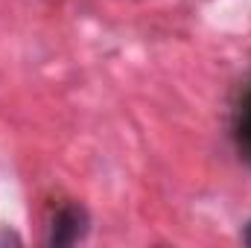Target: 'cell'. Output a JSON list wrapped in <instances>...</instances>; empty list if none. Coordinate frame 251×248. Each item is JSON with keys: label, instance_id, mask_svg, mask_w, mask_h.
<instances>
[{"label": "cell", "instance_id": "obj_1", "mask_svg": "<svg viewBox=\"0 0 251 248\" xmlns=\"http://www.w3.org/2000/svg\"><path fill=\"white\" fill-rule=\"evenodd\" d=\"M85 234H88V213H85V207L67 204V207L59 210V216L53 219L47 243L50 246H73V243L85 240Z\"/></svg>", "mask_w": 251, "mask_h": 248}, {"label": "cell", "instance_id": "obj_2", "mask_svg": "<svg viewBox=\"0 0 251 248\" xmlns=\"http://www.w3.org/2000/svg\"><path fill=\"white\" fill-rule=\"evenodd\" d=\"M237 137H240V149L246 152V158L251 161V88L243 97V105L237 111Z\"/></svg>", "mask_w": 251, "mask_h": 248}, {"label": "cell", "instance_id": "obj_3", "mask_svg": "<svg viewBox=\"0 0 251 248\" xmlns=\"http://www.w3.org/2000/svg\"><path fill=\"white\" fill-rule=\"evenodd\" d=\"M243 243H246V246H251V222H249V228H246V234H243Z\"/></svg>", "mask_w": 251, "mask_h": 248}]
</instances>
